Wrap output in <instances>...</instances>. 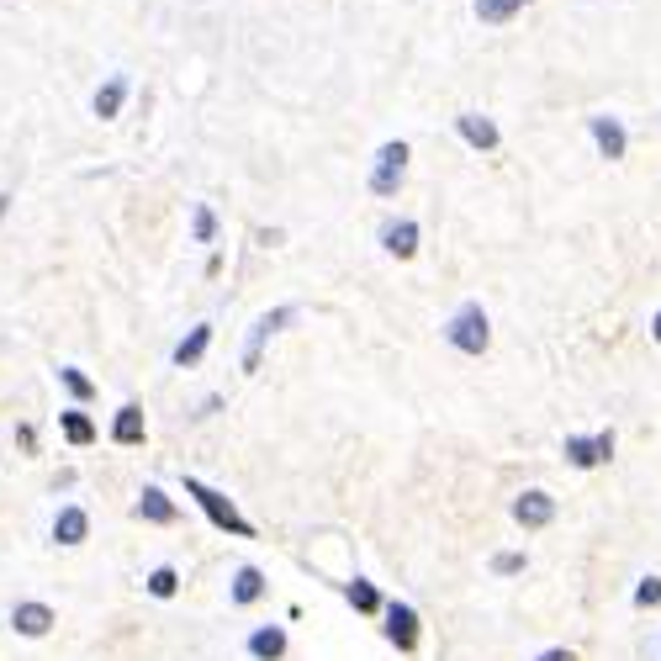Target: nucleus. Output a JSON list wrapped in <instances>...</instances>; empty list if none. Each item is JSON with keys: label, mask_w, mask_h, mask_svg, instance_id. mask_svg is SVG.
I'll return each instance as SVG.
<instances>
[{"label": "nucleus", "mask_w": 661, "mask_h": 661, "mask_svg": "<svg viewBox=\"0 0 661 661\" xmlns=\"http://www.w3.org/2000/svg\"><path fill=\"white\" fill-rule=\"evenodd\" d=\"M186 498L207 513L212 519V529H223V535H238V540H254V524L244 519V513L233 508V498H223L217 487H207V482H196V476H186Z\"/></svg>", "instance_id": "f257e3e1"}, {"label": "nucleus", "mask_w": 661, "mask_h": 661, "mask_svg": "<svg viewBox=\"0 0 661 661\" xmlns=\"http://www.w3.org/2000/svg\"><path fill=\"white\" fill-rule=\"evenodd\" d=\"M445 339H450L461 355H487V344H492L487 307H482V302H461V307H455V318L445 323Z\"/></svg>", "instance_id": "f03ea898"}, {"label": "nucleus", "mask_w": 661, "mask_h": 661, "mask_svg": "<svg viewBox=\"0 0 661 661\" xmlns=\"http://www.w3.org/2000/svg\"><path fill=\"white\" fill-rule=\"evenodd\" d=\"M402 175H408V143H381L376 154V170H371V196H397Z\"/></svg>", "instance_id": "7ed1b4c3"}, {"label": "nucleus", "mask_w": 661, "mask_h": 661, "mask_svg": "<svg viewBox=\"0 0 661 661\" xmlns=\"http://www.w3.org/2000/svg\"><path fill=\"white\" fill-rule=\"evenodd\" d=\"M566 461H572L577 471H593V466H603L614 455V429H598L593 439H582V434H566Z\"/></svg>", "instance_id": "20e7f679"}, {"label": "nucleus", "mask_w": 661, "mask_h": 661, "mask_svg": "<svg viewBox=\"0 0 661 661\" xmlns=\"http://www.w3.org/2000/svg\"><path fill=\"white\" fill-rule=\"evenodd\" d=\"M291 318H297V307H275V312H265V318H254L249 339H244V371H260V350H265V339H270V334H281Z\"/></svg>", "instance_id": "39448f33"}, {"label": "nucleus", "mask_w": 661, "mask_h": 661, "mask_svg": "<svg viewBox=\"0 0 661 661\" xmlns=\"http://www.w3.org/2000/svg\"><path fill=\"white\" fill-rule=\"evenodd\" d=\"M381 635H387L397 651H418V614H413V603H387V624H381Z\"/></svg>", "instance_id": "423d86ee"}, {"label": "nucleus", "mask_w": 661, "mask_h": 661, "mask_svg": "<svg viewBox=\"0 0 661 661\" xmlns=\"http://www.w3.org/2000/svg\"><path fill=\"white\" fill-rule=\"evenodd\" d=\"M587 133H593V143H598L603 159H624V149H630V138H624V122L609 117V112L587 117Z\"/></svg>", "instance_id": "0eeeda50"}, {"label": "nucleus", "mask_w": 661, "mask_h": 661, "mask_svg": "<svg viewBox=\"0 0 661 661\" xmlns=\"http://www.w3.org/2000/svg\"><path fill=\"white\" fill-rule=\"evenodd\" d=\"M513 519H519L524 529H545L550 519H556V498L540 492V487H529V492H519V503H513Z\"/></svg>", "instance_id": "6e6552de"}, {"label": "nucleus", "mask_w": 661, "mask_h": 661, "mask_svg": "<svg viewBox=\"0 0 661 661\" xmlns=\"http://www.w3.org/2000/svg\"><path fill=\"white\" fill-rule=\"evenodd\" d=\"M455 133H461L466 143H471V149H498V122H492V117H482V112H461V117H455Z\"/></svg>", "instance_id": "1a4fd4ad"}, {"label": "nucleus", "mask_w": 661, "mask_h": 661, "mask_svg": "<svg viewBox=\"0 0 661 661\" xmlns=\"http://www.w3.org/2000/svg\"><path fill=\"white\" fill-rule=\"evenodd\" d=\"M11 630L27 635V640H43L53 630V609H48V603H16V609H11Z\"/></svg>", "instance_id": "9d476101"}, {"label": "nucleus", "mask_w": 661, "mask_h": 661, "mask_svg": "<svg viewBox=\"0 0 661 661\" xmlns=\"http://www.w3.org/2000/svg\"><path fill=\"white\" fill-rule=\"evenodd\" d=\"M381 249L397 254V260H413V254H418V223H413V217H397V223L381 228Z\"/></svg>", "instance_id": "9b49d317"}, {"label": "nucleus", "mask_w": 661, "mask_h": 661, "mask_svg": "<svg viewBox=\"0 0 661 661\" xmlns=\"http://www.w3.org/2000/svg\"><path fill=\"white\" fill-rule=\"evenodd\" d=\"M90 535V513L85 508H59V519H53V540L59 545H80Z\"/></svg>", "instance_id": "f8f14e48"}, {"label": "nucleus", "mask_w": 661, "mask_h": 661, "mask_svg": "<svg viewBox=\"0 0 661 661\" xmlns=\"http://www.w3.org/2000/svg\"><path fill=\"white\" fill-rule=\"evenodd\" d=\"M133 513H138V519H149V524H175V503L164 498L159 487H143V498L133 503Z\"/></svg>", "instance_id": "ddd939ff"}, {"label": "nucleus", "mask_w": 661, "mask_h": 661, "mask_svg": "<svg viewBox=\"0 0 661 661\" xmlns=\"http://www.w3.org/2000/svg\"><path fill=\"white\" fill-rule=\"evenodd\" d=\"M143 434H149V429H143V408H138V402L117 408V424H112V439H117V445H143Z\"/></svg>", "instance_id": "4468645a"}, {"label": "nucleus", "mask_w": 661, "mask_h": 661, "mask_svg": "<svg viewBox=\"0 0 661 661\" xmlns=\"http://www.w3.org/2000/svg\"><path fill=\"white\" fill-rule=\"evenodd\" d=\"M249 656H254V661H281V656H286V630H275V624L254 630V635H249Z\"/></svg>", "instance_id": "2eb2a0df"}, {"label": "nucleus", "mask_w": 661, "mask_h": 661, "mask_svg": "<svg viewBox=\"0 0 661 661\" xmlns=\"http://www.w3.org/2000/svg\"><path fill=\"white\" fill-rule=\"evenodd\" d=\"M122 101H127V75H112L101 90H96V117L101 122H112L122 112Z\"/></svg>", "instance_id": "dca6fc26"}, {"label": "nucleus", "mask_w": 661, "mask_h": 661, "mask_svg": "<svg viewBox=\"0 0 661 661\" xmlns=\"http://www.w3.org/2000/svg\"><path fill=\"white\" fill-rule=\"evenodd\" d=\"M207 344H212V323H196L191 334L175 344V365H196L201 355H207Z\"/></svg>", "instance_id": "f3484780"}, {"label": "nucleus", "mask_w": 661, "mask_h": 661, "mask_svg": "<svg viewBox=\"0 0 661 661\" xmlns=\"http://www.w3.org/2000/svg\"><path fill=\"white\" fill-rule=\"evenodd\" d=\"M254 598H265V577H260V566H238L233 572V603L244 609V603Z\"/></svg>", "instance_id": "a211bd4d"}, {"label": "nucleus", "mask_w": 661, "mask_h": 661, "mask_svg": "<svg viewBox=\"0 0 661 661\" xmlns=\"http://www.w3.org/2000/svg\"><path fill=\"white\" fill-rule=\"evenodd\" d=\"M59 429H64L69 445H90V439H96V424H90L80 408H64V413H59Z\"/></svg>", "instance_id": "6ab92c4d"}, {"label": "nucleus", "mask_w": 661, "mask_h": 661, "mask_svg": "<svg viewBox=\"0 0 661 661\" xmlns=\"http://www.w3.org/2000/svg\"><path fill=\"white\" fill-rule=\"evenodd\" d=\"M524 6H529V0H476V16H482L487 27H503L508 16L524 11Z\"/></svg>", "instance_id": "aec40b11"}, {"label": "nucleus", "mask_w": 661, "mask_h": 661, "mask_svg": "<svg viewBox=\"0 0 661 661\" xmlns=\"http://www.w3.org/2000/svg\"><path fill=\"white\" fill-rule=\"evenodd\" d=\"M344 598H350V603H355V609H360V614H376V609H381V593H376V587H371V582H365V577H355V582H344Z\"/></svg>", "instance_id": "412c9836"}, {"label": "nucleus", "mask_w": 661, "mask_h": 661, "mask_svg": "<svg viewBox=\"0 0 661 661\" xmlns=\"http://www.w3.org/2000/svg\"><path fill=\"white\" fill-rule=\"evenodd\" d=\"M149 593H154V598H175V593H180L175 566H159V572H149Z\"/></svg>", "instance_id": "4be33fe9"}, {"label": "nucleus", "mask_w": 661, "mask_h": 661, "mask_svg": "<svg viewBox=\"0 0 661 661\" xmlns=\"http://www.w3.org/2000/svg\"><path fill=\"white\" fill-rule=\"evenodd\" d=\"M59 381H64V387H69V392H75L80 402H85L90 392H96V381H90L85 371H75V365H59Z\"/></svg>", "instance_id": "5701e85b"}, {"label": "nucleus", "mask_w": 661, "mask_h": 661, "mask_svg": "<svg viewBox=\"0 0 661 661\" xmlns=\"http://www.w3.org/2000/svg\"><path fill=\"white\" fill-rule=\"evenodd\" d=\"M191 233H196V244H212V238H217V212H212V207H196Z\"/></svg>", "instance_id": "b1692460"}, {"label": "nucleus", "mask_w": 661, "mask_h": 661, "mask_svg": "<svg viewBox=\"0 0 661 661\" xmlns=\"http://www.w3.org/2000/svg\"><path fill=\"white\" fill-rule=\"evenodd\" d=\"M635 603H640V609H656V603H661V577H640Z\"/></svg>", "instance_id": "393cba45"}, {"label": "nucleus", "mask_w": 661, "mask_h": 661, "mask_svg": "<svg viewBox=\"0 0 661 661\" xmlns=\"http://www.w3.org/2000/svg\"><path fill=\"white\" fill-rule=\"evenodd\" d=\"M492 572H498V577H519L524 556H519V550H503V556H492Z\"/></svg>", "instance_id": "a878e982"}, {"label": "nucleus", "mask_w": 661, "mask_h": 661, "mask_svg": "<svg viewBox=\"0 0 661 661\" xmlns=\"http://www.w3.org/2000/svg\"><path fill=\"white\" fill-rule=\"evenodd\" d=\"M540 661H577V656H572V651H561V646H556V651H545Z\"/></svg>", "instance_id": "bb28decb"}, {"label": "nucleus", "mask_w": 661, "mask_h": 661, "mask_svg": "<svg viewBox=\"0 0 661 661\" xmlns=\"http://www.w3.org/2000/svg\"><path fill=\"white\" fill-rule=\"evenodd\" d=\"M651 339L661 344V312H656V318H651Z\"/></svg>", "instance_id": "cd10ccee"}, {"label": "nucleus", "mask_w": 661, "mask_h": 661, "mask_svg": "<svg viewBox=\"0 0 661 661\" xmlns=\"http://www.w3.org/2000/svg\"><path fill=\"white\" fill-rule=\"evenodd\" d=\"M11 212V196H0V217H6Z\"/></svg>", "instance_id": "c85d7f7f"}]
</instances>
